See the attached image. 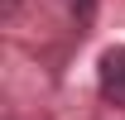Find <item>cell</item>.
I'll return each instance as SVG.
<instances>
[{"instance_id":"3","label":"cell","mask_w":125,"mask_h":120,"mask_svg":"<svg viewBox=\"0 0 125 120\" xmlns=\"http://www.w3.org/2000/svg\"><path fill=\"white\" fill-rule=\"evenodd\" d=\"M67 5H72V15H77V19H87V15H92V0H67Z\"/></svg>"},{"instance_id":"2","label":"cell","mask_w":125,"mask_h":120,"mask_svg":"<svg viewBox=\"0 0 125 120\" xmlns=\"http://www.w3.org/2000/svg\"><path fill=\"white\" fill-rule=\"evenodd\" d=\"M19 5H24V0H0V19H15Z\"/></svg>"},{"instance_id":"1","label":"cell","mask_w":125,"mask_h":120,"mask_svg":"<svg viewBox=\"0 0 125 120\" xmlns=\"http://www.w3.org/2000/svg\"><path fill=\"white\" fill-rule=\"evenodd\" d=\"M96 91L111 106H125V43L101 53V62H96Z\"/></svg>"}]
</instances>
